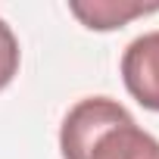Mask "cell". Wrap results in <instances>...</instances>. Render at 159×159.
<instances>
[{
  "instance_id": "obj_2",
  "label": "cell",
  "mask_w": 159,
  "mask_h": 159,
  "mask_svg": "<svg viewBox=\"0 0 159 159\" xmlns=\"http://www.w3.org/2000/svg\"><path fill=\"white\" fill-rule=\"evenodd\" d=\"M122 81L143 109L159 112V31L140 34L125 47Z\"/></svg>"
},
{
  "instance_id": "obj_3",
  "label": "cell",
  "mask_w": 159,
  "mask_h": 159,
  "mask_svg": "<svg viewBox=\"0 0 159 159\" xmlns=\"http://www.w3.org/2000/svg\"><path fill=\"white\" fill-rule=\"evenodd\" d=\"M69 13L75 19H81L84 28H91V31H112V28H125L131 19L159 13V3L143 7V3H109V0H97V3H69Z\"/></svg>"
},
{
  "instance_id": "obj_1",
  "label": "cell",
  "mask_w": 159,
  "mask_h": 159,
  "mask_svg": "<svg viewBox=\"0 0 159 159\" xmlns=\"http://www.w3.org/2000/svg\"><path fill=\"white\" fill-rule=\"evenodd\" d=\"M62 159H159V140L109 97L78 100L59 128Z\"/></svg>"
},
{
  "instance_id": "obj_4",
  "label": "cell",
  "mask_w": 159,
  "mask_h": 159,
  "mask_svg": "<svg viewBox=\"0 0 159 159\" xmlns=\"http://www.w3.org/2000/svg\"><path fill=\"white\" fill-rule=\"evenodd\" d=\"M19 59H22V50H19V41L13 34V28L0 19V91L13 84V78L19 75Z\"/></svg>"
}]
</instances>
